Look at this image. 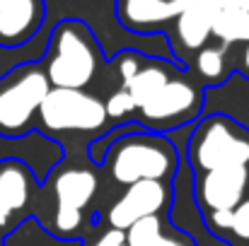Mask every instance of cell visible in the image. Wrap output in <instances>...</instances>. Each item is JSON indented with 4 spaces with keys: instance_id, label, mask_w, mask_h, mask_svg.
<instances>
[{
    "instance_id": "obj_8",
    "label": "cell",
    "mask_w": 249,
    "mask_h": 246,
    "mask_svg": "<svg viewBox=\"0 0 249 246\" xmlns=\"http://www.w3.org/2000/svg\"><path fill=\"white\" fill-rule=\"evenodd\" d=\"M249 186L247 166L213 169L203 171L198 179V203L211 213H230L245 200V191Z\"/></svg>"
},
{
    "instance_id": "obj_1",
    "label": "cell",
    "mask_w": 249,
    "mask_h": 246,
    "mask_svg": "<svg viewBox=\"0 0 249 246\" xmlns=\"http://www.w3.org/2000/svg\"><path fill=\"white\" fill-rule=\"evenodd\" d=\"M97 73V51L83 24L66 22L53 34V53L46 63V80L53 89H85Z\"/></svg>"
},
{
    "instance_id": "obj_22",
    "label": "cell",
    "mask_w": 249,
    "mask_h": 246,
    "mask_svg": "<svg viewBox=\"0 0 249 246\" xmlns=\"http://www.w3.org/2000/svg\"><path fill=\"white\" fill-rule=\"evenodd\" d=\"M92 246H126V234L121 230H107Z\"/></svg>"
},
{
    "instance_id": "obj_2",
    "label": "cell",
    "mask_w": 249,
    "mask_h": 246,
    "mask_svg": "<svg viewBox=\"0 0 249 246\" xmlns=\"http://www.w3.org/2000/svg\"><path fill=\"white\" fill-rule=\"evenodd\" d=\"M177 155L169 143L155 138H128L114 148L109 171L114 181L131 186L138 181H162L174 174Z\"/></svg>"
},
{
    "instance_id": "obj_21",
    "label": "cell",
    "mask_w": 249,
    "mask_h": 246,
    "mask_svg": "<svg viewBox=\"0 0 249 246\" xmlns=\"http://www.w3.org/2000/svg\"><path fill=\"white\" fill-rule=\"evenodd\" d=\"M141 70V66H138V61H136V56L133 53H124L121 56V61H119V75H121V87L124 84H128L131 78L136 75Z\"/></svg>"
},
{
    "instance_id": "obj_13",
    "label": "cell",
    "mask_w": 249,
    "mask_h": 246,
    "mask_svg": "<svg viewBox=\"0 0 249 246\" xmlns=\"http://www.w3.org/2000/svg\"><path fill=\"white\" fill-rule=\"evenodd\" d=\"M206 111L213 116H225L228 121L235 118L237 123L249 128V80L242 75H232L230 80L206 97Z\"/></svg>"
},
{
    "instance_id": "obj_17",
    "label": "cell",
    "mask_w": 249,
    "mask_h": 246,
    "mask_svg": "<svg viewBox=\"0 0 249 246\" xmlns=\"http://www.w3.org/2000/svg\"><path fill=\"white\" fill-rule=\"evenodd\" d=\"M169 80V75H167L162 68H158V66H148V68H141L128 84H124L121 89H126L128 92V97L133 99V104H136V109H141L143 104H148L162 87L167 84Z\"/></svg>"
},
{
    "instance_id": "obj_7",
    "label": "cell",
    "mask_w": 249,
    "mask_h": 246,
    "mask_svg": "<svg viewBox=\"0 0 249 246\" xmlns=\"http://www.w3.org/2000/svg\"><path fill=\"white\" fill-rule=\"evenodd\" d=\"M167 200H169V191L162 181H138L126 186L121 198L109 208L107 220L111 230L126 232L131 225L158 215L167 205Z\"/></svg>"
},
{
    "instance_id": "obj_6",
    "label": "cell",
    "mask_w": 249,
    "mask_h": 246,
    "mask_svg": "<svg viewBox=\"0 0 249 246\" xmlns=\"http://www.w3.org/2000/svg\"><path fill=\"white\" fill-rule=\"evenodd\" d=\"M97 191V176L87 169L61 171L53 181L56 193V232L73 234L83 225V210Z\"/></svg>"
},
{
    "instance_id": "obj_10",
    "label": "cell",
    "mask_w": 249,
    "mask_h": 246,
    "mask_svg": "<svg viewBox=\"0 0 249 246\" xmlns=\"http://www.w3.org/2000/svg\"><path fill=\"white\" fill-rule=\"evenodd\" d=\"M41 0H0V46L24 44L41 24Z\"/></svg>"
},
{
    "instance_id": "obj_18",
    "label": "cell",
    "mask_w": 249,
    "mask_h": 246,
    "mask_svg": "<svg viewBox=\"0 0 249 246\" xmlns=\"http://www.w3.org/2000/svg\"><path fill=\"white\" fill-rule=\"evenodd\" d=\"M196 68H198V75L206 82H215L223 78V70H225V58H223V51L220 49H198V56H196Z\"/></svg>"
},
{
    "instance_id": "obj_16",
    "label": "cell",
    "mask_w": 249,
    "mask_h": 246,
    "mask_svg": "<svg viewBox=\"0 0 249 246\" xmlns=\"http://www.w3.org/2000/svg\"><path fill=\"white\" fill-rule=\"evenodd\" d=\"M124 234H126V246H189L184 239L165 234L162 232V220L158 215L131 225Z\"/></svg>"
},
{
    "instance_id": "obj_11",
    "label": "cell",
    "mask_w": 249,
    "mask_h": 246,
    "mask_svg": "<svg viewBox=\"0 0 249 246\" xmlns=\"http://www.w3.org/2000/svg\"><path fill=\"white\" fill-rule=\"evenodd\" d=\"M196 0H121V22L128 29H150L177 19Z\"/></svg>"
},
{
    "instance_id": "obj_25",
    "label": "cell",
    "mask_w": 249,
    "mask_h": 246,
    "mask_svg": "<svg viewBox=\"0 0 249 246\" xmlns=\"http://www.w3.org/2000/svg\"><path fill=\"white\" fill-rule=\"evenodd\" d=\"M240 7H245V10H249V0H242V2H240Z\"/></svg>"
},
{
    "instance_id": "obj_20",
    "label": "cell",
    "mask_w": 249,
    "mask_h": 246,
    "mask_svg": "<svg viewBox=\"0 0 249 246\" xmlns=\"http://www.w3.org/2000/svg\"><path fill=\"white\" fill-rule=\"evenodd\" d=\"M230 232L242 239L249 242V198H245L232 213H230Z\"/></svg>"
},
{
    "instance_id": "obj_15",
    "label": "cell",
    "mask_w": 249,
    "mask_h": 246,
    "mask_svg": "<svg viewBox=\"0 0 249 246\" xmlns=\"http://www.w3.org/2000/svg\"><path fill=\"white\" fill-rule=\"evenodd\" d=\"M213 36H218L225 46L228 44H247L249 41V10L235 5V7H220L213 19Z\"/></svg>"
},
{
    "instance_id": "obj_19",
    "label": "cell",
    "mask_w": 249,
    "mask_h": 246,
    "mask_svg": "<svg viewBox=\"0 0 249 246\" xmlns=\"http://www.w3.org/2000/svg\"><path fill=\"white\" fill-rule=\"evenodd\" d=\"M104 111H107V116H111V118H121V116L136 111V104H133V99L128 97L126 89H116V92L107 99Z\"/></svg>"
},
{
    "instance_id": "obj_9",
    "label": "cell",
    "mask_w": 249,
    "mask_h": 246,
    "mask_svg": "<svg viewBox=\"0 0 249 246\" xmlns=\"http://www.w3.org/2000/svg\"><path fill=\"white\" fill-rule=\"evenodd\" d=\"M198 106V92L186 80H167V84L141 106V114L150 123H169L189 118Z\"/></svg>"
},
{
    "instance_id": "obj_14",
    "label": "cell",
    "mask_w": 249,
    "mask_h": 246,
    "mask_svg": "<svg viewBox=\"0 0 249 246\" xmlns=\"http://www.w3.org/2000/svg\"><path fill=\"white\" fill-rule=\"evenodd\" d=\"M29 200V174L22 164L7 162L0 166V227L19 213Z\"/></svg>"
},
{
    "instance_id": "obj_4",
    "label": "cell",
    "mask_w": 249,
    "mask_h": 246,
    "mask_svg": "<svg viewBox=\"0 0 249 246\" xmlns=\"http://www.w3.org/2000/svg\"><path fill=\"white\" fill-rule=\"evenodd\" d=\"M39 116L49 131H83L94 133L107 123L104 101L83 89H49L39 106Z\"/></svg>"
},
{
    "instance_id": "obj_3",
    "label": "cell",
    "mask_w": 249,
    "mask_h": 246,
    "mask_svg": "<svg viewBox=\"0 0 249 246\" xmlns=\"http://www.w3.org/2000/svg\"><path fill=\"white\" fill-rule=\"evenodd\" d=\"M191 157L201 171L247 166L249 164V138L223 116H211L198 126L191 140Z\"/></svg>"
},
{
    "instance_id": "obj_24",
    "label": "cell",
    "mask_w": 249,
    "mask_h": 246,
    "mask_svg": "<svg viewBox=\"0 0 249 246\" xmlns=\"http://www.w3.org/2000/svg\"><path fill=\"white\" fill-rule=\"evenodd\" d=\"M245 68L249 70V41H247V49H245Z\"/></svg>"
},
{
    "instance_id": "obj_5",
    "label": "cell",
    "mask_w": 249,
    "mask_h": 246,
    "mask_svg": "<svg viewBox=\"0 0 249 246\" xmlns=\"http://www.w3.org/2000/svg\"><path fill=\"white\" fill-rule=\"evenodd\" d=\"M51 84L36 68L22 70L15 80L0 87V133L17 135L39 111Z\"/></svg>"
},
{
    "instance_id": "obj_23",
    "label": "cell",
    "mask_w": 249,
    "mask_h": 246,
    "mask_svg": "<svg viewBox=\"0 0 249 246\" xmlns=\"http://www.w3.org/2000/svg\"><path fill=\"white\" fill-rule=\"evenodd\" d=\"M220 7H235V5H240L242 0H215Z\"/></svg>"
},
{
    "instance_id": "obj_12",
    "label": "cell",
    "mask_w": 249,
    "mask_h": 246,
    "mask_svg": "<svg viewBox=\"0 0 249 246\" xmlns=\"http://www.w3.org/2000/svg\"><path fill=\"white\" fill-rule=\"evenodd\" d=\"M218 10L220 5L215 0H196L177 17V36L186 51H198L206 46Z\"/></svg>"
}]
</instances>
